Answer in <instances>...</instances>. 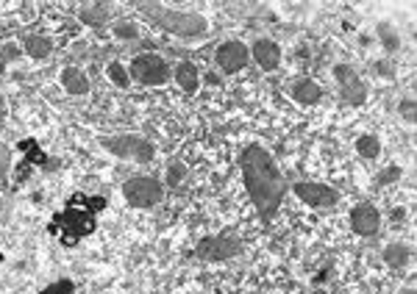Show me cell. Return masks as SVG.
I'll return each mask as SVG.
<instances>
[{
    "instance_id": "obj_1",
    "label": "cell",
    "mask_w": 417,
    "mask_h": 294,
    "mask_svg": "<svg viewBox=\"0 0 417 294\" xmlns=\"http://www.w3.org/2000/svg\"><path fill=\"white\" fill-rule=\"evenodd\" d=\"M239 166H242V178H245V189L256 205L259 217L267 222L273 220V214L278 211L281 200L287 195V181L281 178L278 166L273 162V156L259 147L251 145L245 147V153L239 156Z\"/></svg>"
},
{
    "instance_id": "obj_2",
    "label": "cell",
    "mask_w": 417,
    "mask_h": 294,
    "mask_svg": "<svg viewBox=\"0 0 417 294\" xmlns=\"http://www.w3.org/2000/svg\"><path fill=\"white\" fill-rule=\"evenodd\" d=\"M136 9L153 20L159 28H164L167 33H178V36H197V33L206 31V20L200 14H184V11H173V9H164L159 3H145L139 0Z\"/></svg>"
},
{
    "instance_id": "obj_3",
    "label": "cell",
    "mask_w": 417,
    "mask_h": 294,
    "mask_svg": "<svg viewBox=\"0 0 417 294\" xmlns=\"http://www.w3.org/2000/svg\"><path fill=\"white\" fill-rule=\"evenodd\" d=\"M100 145H103L106 150H112L114 156H120V159H134V162H139V164L153 162V156H156L153 145H151L148 139H139V136H117V139H100Z\"/></svg>"
},
{
    "instance_id": "obj_4",
    "label": "cell",
    "mask_w": 417,
    "mask_h": 294,
    "mask_svg": "<svg viewBox=\"0 0 417 294\" xmlns=\"http://www.w3.org/2000/svg\"><path fill=\"white\" fill-rule=\"evenodd\" d=\"M131 75H134V81H139L145 86H161L170 81V67L164 64V59H159L156 53H142L134 59Z\"/></svg>"
},
{
    "instance_id": "obj_5",
    "label": "cell",
    "mask_w": 417,
    "mask_h": 294,
    "mask_svg": "<svg viewBox=\"0 0 417 294\" xmlns=\"http://www.w3.org/2000/svg\"><path fill=\"white\" fill-rule=\"evenodd\" d=\"M123 195L136 208H151L161 200V183H156V178L136 175V178H129L123 183Z\"/></svg>"
},
{
    "instance_id": "obj_6",
    "label": "cell",
    "mask_w": 417,
    "mask_h": 294,
    "mask_svg": "<svg viewBox=\"0 0 417 294\" xmlns=\"http://www.w3.org/2000/svg\"><path fill=\"white\" fill-rule=\"evenodd\" d=\"M239 253H242V242L237 236H209L195 250V256L200 261H223V259H234Z\"/></svg>"
},
{
    "instance_id": "obj_7",
    "label": "cell",
    "mask_w": 417,
    "mask_h": 294,
    "mask_svg": "<svg viewBox=\"0 0 417 294\" xmlns=\"http://www.w3.org/2000/svg\"><path fill=\"white\" fill-rule=\"evenodd\" d=\"M56 222L65 225V236H62L65 244H75L81 236H90V233L97 228L95 217H92L90 211H78V208H72V205H67V211L56 220Z\"/></svg>"
},
{
    "instance_id": "obj_8",
    "label": "cell",
    "mask_w": 417,
    "mask_h": 294,
    "mask_svg": "<svg viewBox=\"0 0 417 294\" xmlns=\"http://www.w3.org/2000/svg\"><path fill=\"white\" fill-rule=\"evenodd\" d=\"M292 192L300 197L306 205H315V208H331L340 203V192L325 186V183H309V181H300V183H292Z\"/></svg>"
},
{
    "instance_id": "obj_9",
    "label": "cell",
    "mask_w": 417,
    "mask_h": 294,
    "mask_svg": "<svg viewBox=\"0 0 417 294\" xmlns=\"http://www.w3.org/2000/svg\"><path fill=\"white\" fill-rule=\"evenodd\" d=\"M334 75H337L340 89H342V95H345V100H348L351 106H362V103L367 100V89H364V84L356 78V72H353L348 64L334 67Z\"/></svg>"
},
{
    "instance_id": "obj_10",
    "label": "cell",
    "mask_w": 417,
    "mask_h": 294,
    "mask_svg": "<svg viewBox=\"0 0 417 294\" xmlns=\"http://www.w3.org/2000/svg\"><path fill=\"white\" fill-rule=\"evenodd\" d=\"M248 64V47L242 42H225L217 47V67L223 72H239Z\"/></svg>"
},
{
    "instance_id": "obj_11",
    "label": "cell",
    "mask_w": 417,
    "mask_h": 294,
    "mask_svg": "<svg viewBox=\"0 0 417 294\" xmlns=\"http://www.w3.org/2000/svg\"><path fill=\"white\" fill-rule=\"evenodd\" d=\"M351 225L359 236H373L381 228V217H379V211L373 205L362 203V205H356L351 211Z\"/></svg>"
},
{
    "instance_id": "obj_12",
    "label": "cell",
    "mask_w": 417,
    "mask_h": 294,
    "mask_svg": "<svg viewBox=\"0 0 417 294\" xmlns=\"http://www.w3.org/2000/svg\"><path fill=\"white\" fill-rule=\"evenodd\" d=\"M254 59L259 62V67L261 69H276L278 67V62H281V50H278V45L276 42H270V39H259L256 45H254Z\"/></svg>"
},
{
    "instance_id": "obj_13",
    "label": "cell",
    "mask_w": 417,
    "mask_h": 294,
    "mask_svg": "<svg viewBox=\"0 0 417 294\" xmlns=\"http://www.w3.org/2000/svg\"><path fill=\"white\" fill-rule=\"evenodd\" d=\"M292 98L298 100L300 106H315L323 98V89L312 78H300V81L292 84Z\"/></svg>"
},
{
    "instance_id": "obj_14",
    "label": "cell",
    "mask_w": 417,
    "mask_h": 294,
    "mask_svg": "<svg viewBox=\"0 0 417 294\" xmlns=\"http://www.w3.org/2000/svg\"><path fill=\"white\" fill-rule=\"evenodd\" d=\"M62 84H65L67 95H87L90 92L87 75L81 69H75V67H67L65 72H62Z\"/></svg>"
},
{
    "instance_id": "obj_15",
    "label": "cell",
    "mask_w": 417,
    "mask_h": 294,
    "mask_svg": "<svg viewBox=\"0 0 417 294\" xmlns=\"http://www.w3.org/2000/svg\"><path fill=\"white\" fill-rule=\"evenodd\" d=\"M26 53L33 56V59H48L53 53V42L48 36H26Z\"/></svg>"
},
{
    "instance_id": "obj_16",
    "label": "cell",
    "mask_w": 417,
    "mask_h": 294,
    "mask_svg": "<svg viewBox=\"0 0 417 294\" xmlns=\"http://www.w3.org/2000/svg\"><path fill=\"white\" fill-rule=\"evenodd\" d=\"M175 78H178V84H181L187 92H195V89H197V81H200L197 69H195L190 62H181V64H178V69H175Z\"/></svg>"
},
{
    "instance_id": "obj_17",
    "label": "cell",
    "mask_w": 417,
    "mask_h": 294,
    "mask_svg": "<svg viewBox=\"0 0 417 294\" xmlns=\"http://www.w3.org/2000/svg\"><path fill=\"white\" fill-rule=\"evenodd\" d=\"M70 205H72V208H78V211H90V214H95V211H103V208H106V197L72 195Z\"/></svg>"
},
{
    "instance_id": "obj_18",
    "label": "cell",
    "mask_w": 417,
    "mask_h": 294,
    "mask_svg": "<svg viewBox=\"0 0 417 294\" xmlns=\"http://www.w3.org/2000/svg\"><path fill=\"white\" fill-rule=\"evenodd\" d=\"M384 261L392 266V269H401L404 264L409 261V247H404V244H389L384 250Z\"/></svg>"
},
{
    "instance_id": "obj_19",
    "label": "cell",
    "mask_w": 417,
    "mask_h": 294,
    "mask_svg": "<svg viewBox=\"0 0 417 294\" xmlns=\"http://www.w3.org/2000/svg\"><path fill=\"white\" fill-rule=\"evenodd\" d=\"M356 153H359L362 159H379V153H381V142H379L376 136H362V139L356 142Z\"/></svg>"
},
{
    "instance_id": "obj_20",
    "label": "cell",
    "mask_w": 417,
    "mask_h": 294,
    "mask_svg": "<svg viewBox=\"0 0 417 294\" xmlns=\"http://www.w3.org/2000/svg\"><path fill=\"white\" fill-rule=\"evenodd\" d=\"M81 20L90 23V26H95V28H100V26L106 23V9H103V3L84 6V9H81Z\"/></svg>"
},
{
    "instance_id": "obj_21",
    "label": "cell",
    "mask_w": 417,
    "mask_h": 294,
    "mask_svg": "<svg viewBox=\"0 0 417 294\" xmlns=\"http://www.w3.org/2000/svg\"><path fill=\"white\" fill-rule=\"evenodd\" d=\"M20 56H23V50H20L17 45H11V42H9V45H0V72L6 69L9 62H14V59H20Z\"/></svg>"
},
{
    "instance_id": "obj_22",
    "label": "cell",
    "mask_w": 417,
    "mask_h": 294,
    "mask_svg": "<svg viewBox=\"0 0 417 294\" xmlns=\"http://www.w3.org/2000/svg\"><path fill=\"white\" fill-rule=\"evenodd\" d=\"M106 72H109V78H112L117 86H129V75H126V69L117 64V62H112V64L106 67Z\"/></svg>"
},
{
    "instance_id": "obj_23",
    "label": "cell",
    "mask_w": 417,
    "mask_h": 294,
    "mask_svg": "<svg viewBox=\"0 0 417 294\" xmlns=\"http://www.w3.org/2000/svg\"><path fill=\"white\" fill-rule=\"evenodd\" d=\"M9 166H11V153L6 145H0V186H6L9 181Z\"/></svg>"
},
{
    "instance_id": "obj_24",
    "label": "cell",
    "mask_w": 417,
    "mask_h": 294,
    "mask_svg": "<svg viewBox=\"0 0 417 294\" xmlns=\"http://www.w3.org/2000/svg\"><path fill=\"white\" fill-rule=\"evenodd\" d=\"M20 147L28 153V162H31V164H45V153L36 147V142H33V139H26Z\"/></svg>"
},
{
    "instance_id": "obj_25",
    "label": "cell",
    "mask_w": 417,
    "mask_h": 294,
    "mask_svg": "<svg viewBox=\"0 0 417 294\" xmlns=\"http://www.w3.org/2000/svg\"><path fill=\"white\" fill-rule=\"evenodd\" d=\"M72 289H75L72 281H59V283H50L42 294H72Z\"/></svg>"
},
{
    "instance_id": "obj_26",
    "label": "cell",
    "mask_w": 417,
    "mask_h": 294,
    "mask_svg": "<svg viewBox=\"0 0 417 294\" xmlns=\"http://www.w3.org/2000/svg\"><path fill=\"white\" fill-rule=\"evenodd\" d=\"M114 33H117L120 39H134V36H136V28H134L131 23H126V20H120V23L114 26Z\"/></svg>"
},
{
    "instance_id": "obj_27",
    "label": "cell",
    "mask_w": 417,
    "mask_h": 294,
    "mask_svg": "<svg viewBox=\"0 0 417 294\" xmlns=\"http://www.w3.org/2000/svg\"><path fill=\"white\" fill-rule=\"evenodd\" d=\"M184 172H187V169H184L181 164H173L170 172H167V183H178V181L184 178Z\"/></svg>"
},
{
    "instance_id": "obj_28",
    "label": "cell",
    "mask_w": 417,
    "mask_h": 294,
    "mask_svg": "<svg viewBox=\"0 0 417 294\" xmlns=\"http://www.w3.org/2000/svg\"><path fill=\"white\" fill-rule=\"evenodd\" d=\"M398 175H401V169H386L384 175H379V178H376V183L381 186V183H386V181H392V178H398Z\"/></svg>"
},
{
    "instance_id": "obj_29",
    "label": "cell",
    "mask_w": 417,
    "mask_h": 294,
    "mask_svg": "<svg viewBox=\"0 0 417 294\" xmlns=\"http://www.w3.org/2000/svg\"><path fill=\"white\" fill-rule=\"evenodd\" d=\"M404 111H406V120L412 123V120H415V103H412V100H406V103H404Z\"/></svg>"
},
{
    "instance_id": "obj_30",
    "label": "cell",
    "mask_w": 417,
    "mask_h": 294,
    "mask_svg": "<svg viewBox=\"0 0 417 294\" xmlns=\"http://www.w3.org/2000/svg\"><path fill=\"white\" fill-rule=\"evenodd\" d=\"M3 117H6V100L0 95V123H3Z\"/></svg>"
},
{
    "instance_id": "obj_31",
    "label": "cell",
    "mask_w": 417,
    "mask_h": 294,
    "mask_svg": "<svg viewBox=\"0 0 417 294\" xmlns=\"http://www.w3.org/2000/svg\"><path fill=\"white\" fill-rule=\"evenodd\" d=\"M401 294H415V289H404Z\"/></svg>"
}]
</instances>
